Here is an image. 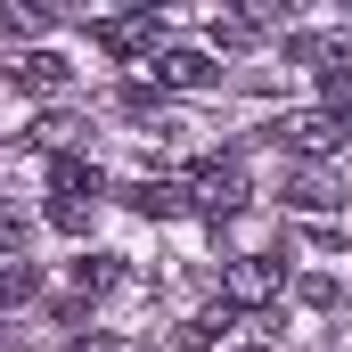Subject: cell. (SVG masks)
<instances>
[{
	"mask_svg": "<svg viewBox=\"0 0 352 352\" xmlns=\"http://www.w3.org/2000/svg\"><path fill=\"white\" fill-rule=\"evenodd\" d=\"M74 287H82V295H107V287H115V254H90V263L74 270Z\"/></svg>",
	"mask_w": 352,
	"mask_h": 352,
	"instance_id": "obj_13",
	"label": "cell"
},
{
	"mask_svg": "<svg viewBox=\"0 0 352 352\" xmlns=\"http://www.w3.org/2000/svg\"><path fill=\"white\" fill-rule=\"evenodd\" d=\"M90 41H98L107 58H156V50H164V8H131V16H98V25H90Z\"/></svg>",
	"mask_w": 352,
	"mask_h": 352,
	"instance_id": "obj_2",
	"label": "cell"
},
{
	"mask_svg": "<svg viewBox=\"0 0 352 352\" xmlns=\"http://www.w3.org/2000/svg\"><path fill=\"white\" fill-rule=\"evenodd\" d=\"M0 352H16V328H0Z\"/></svg>",
	"mask_w": 352,
	"mask_h": 352,
	"instance_id": "obj_18",
	"label": "cell"
},
{
	"mask_svg": "<svg viewBox=\"0 0 352 352\" xmlns=\"http://www.w3.org/2000/svg\"><path fill=\"white\" fill-rule=\"evenodd\" d=\"M278 287H287V270L270 263V254H238V263L221 270V303L230 311H263V303H278Z\"/></svg>",
	"mask_w": 352,
	"mask_h": 352,
	"instance_id": "obj_3",
	"label": "cell"
},
{
	"mask_svg": "<svg viewBox=\"0 0 352 352\" xmlns=\"http://www.w3.org/2000/svg\"><path fill=\"white\" fill-rule=\"evenodd\" d=\"M16 246H25V213L0 197V263H16Z\"/></svg>",
	"mask_w": 352,
	"mask_h": 352,
	"instance_id": "obj_14",
	"label": "cell"
},
{
	"mask_svg": "<svg viewBox=\"0 0 352 352\" xmlns=\"http://www.w3.org/2000/svg\"><path fill=\"white\" fill-rule=\"evenodd\" d=\"M98 197H107V180L90 173L82 156H58V164H50V221H58V230H74V238H82Z\"/></svg>",
	"mask_w": 352,
	"mask_h": 352,
	"instance_id": "obj_1",
	"label": "cell"
},
{
	"mask_svg": "<svg viewBox=\"0 0 352 352\" xmlns=\"http://www.w3.org/2000/svg\"><path fill=\"white\" fill-rule=\"evenodd\" d=\"M344 131H352L344 115H328V107H320V115H287L270 140H278L287 156H336V148H344Z\"/></svg>",
	"mask_w": 352,
	"mask_h": 352,
	"instance_id": "obj_4",
	"label": "cell"
},
{
	"mask_svg": "<svg viewBox=\"0 0 352 352\" xmlns=\"http://www.w3.org/2000/svg\"><path fill=\"white\" fill-rule=\"evenodd\" d=\"M66 74H74V66H66L58 50H33V58L8 66V82H16V90H66Z\"/></svg>",
	"mask_w": 352,
	"mask_h": 352,
	"instance_id": "obj_8",
	"label": "cell"
},
{
	"mask_svg": "<svg viewBox=\"0 0 352 352\" xmlns=\"http://www.w3.org/2000/svg\"><path fill=\"white\" fill-rule=\"evenodd\" d=\"M41 295V270L33 263H0V311H16V303H33Z\"/></svg>",
	"mask_w": 352,
	"mask_h": 352,
	"instance_id": "obj_11",
	"label": "cell"
},
{
	"mask_svg": "<svg viewBox=\"0 0 352 352\" xmlns=\"http://www.w3.org/2000/svg\"><path fill=\"white\" fill-rule=\"evenodd\" d=\"M66 352H115V344H107V336H82V344H66Z\"/></svg>",
	"mask_w": 352,
	"mask_h": 352,
	"instance_id": "obj_17",
	"label": "cell"
},
{
	"mask_svg": "<svg viewBox=\"0 0 352 352\" xmlns=\"http://www.w3.org/2000/svg\"><path fill=\"white\" fill-rule=\"evenodd\" d=\"M74 131H82V115H66V107H58V115H41V123H33V140H41V148H50V156H66V140H74Z\"/></svg>",
	"mask_w": 352,
	"mask_h": 352,
	"instance_id": "obj_12",
	"label": "cell"
},
{
	"mask_svg": "<svg viewBox=\"0 0 352 352\" xmlns=\"http://www.w3.org/2000/svg\"><path fill=\"white\" fill-rule=\"evenodd\" d=\"M295 295H303V303H311V311H328V303H336V278H320V270H311V278H303V287H295Z\"/></svg>",
	"mask_w": 352,
	"mask_h": 352,
	"instance_id": "obj_16",
	"label": "cell"
},
{
	"mask_svg": "<svg viewBox=\"0 0 352 352\" xmlns=\"http://www.w3.org/2000/svg\"><path fill=\"white\" fill-rule=\"evenodd\" d=\"M287 58L295 66H320L328 82H352V33H295Z\"/></svg>",
	"mask_w": 352,
	"mask_h": 352,
	"instance_id": "obj_6",
	"label": "cell"
},
{
	"mask_svg": "<svg viewBox=\"0 0 352 352\" xmlns=\"http://www.w3.org/2000/svg\"><path fill=\"white\" fill-rule=\"evenodd\" d=\"M188 205L213 213V221H230V213L246 205V164H205V173L188 180Z\"/></svg>",
	"mask_w": 352,
	"mask_h": 352,
	"instance_id": "obj_5",
	"label": "cell"
},
{
	"mask_svg": "<svg viewBox=\"0 0 352 352\" xmlns=\"http://www.w3.org/2000/svg\"><path fill=\"white\" fill-rule=\"evenodd\" d=\"M287 205H303V213H336L344 205V188L328 173H295V188H287Z\"/></svg>",
	"mask_w": 352,
	"mask_h": 352,
	"instance_id": "obj_10",
	"label": "cell"
},
{
	"mask_svg": "<svg viewBox=\"0 0 352 352\" xmlns=\"http://www.w3.org/2000/svg\"><path fill=\"white\" fill-rule=\"evenodd\" d=\"M50 8H0V33H41Z\"/></svg>",
	"mask_w": 352,
	"mask_h": 352,
	"instance_id": "obj_15",
	"label": "cell"
},
{
	"mask_svg": "<svg viewBox=\"0 0 352 352\" xmlns=\"http://www.w3.org/2000/svg\"><path fill=\"white\" fill-rule=\"evenodd\" d=\"M148 74H156V90H205V82H221V66H213L205 50H156Z\"/></svg>",
	"mask_w": 352,
	"mask_h": 352,
	"instance_id": "obj_7",
	"label": "cell"
},
{
	"mask_svg": "<svg viewBox=\"0 0 352 352\" xmlns=\"http://www.w3.org/2000/svg\"><path fill=\"white\" fill-rule=\"evenodd\" d=\"M123 205H140V213L173 221V213H188V188H173V180H131V188H123Z\"/></svg>",
	"mask_w": 352,
	"mask_h": 352,
	"instance_id": "obj_9",
	"label": "cell"
},
{
	"mask_svg": "<svg viewBox=\"0 0 352 352\" xmlns=\"http://www.w3.org/2000/svg\"><path fill=\"white\" fill-rule=\"evenodd\" d=\"M246 352H263V344H246Z\"/></svg>",
	"mask_w": 352,
	"mask_h": 352,
	"instance_id": "obj_19",
	"label": "cell"
}]
</instances>
